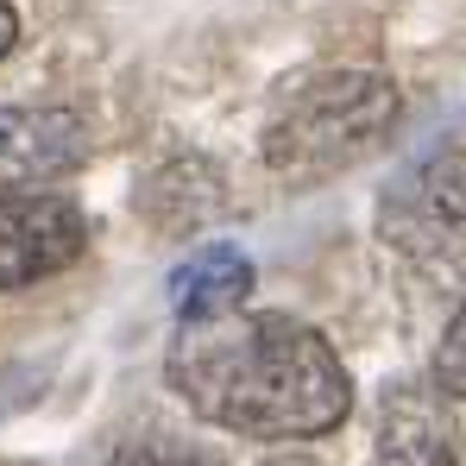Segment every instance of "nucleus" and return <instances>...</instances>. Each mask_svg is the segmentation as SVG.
I'll list each match as a JSON object with an SVG mask.
<instances>
[{"label":"nucleus","mask_w":466,"mask_h":466,"mask_svg":"<svg viewBox=\"0 0 466 466\" xmlns=\"http://www.w3.org/2000/svg\"><path fill=\"white\" fill-rule=\"evenodd\" d=\"M258 466H328V461H315V454H265Z\"/></svg>","instance_id":"9b49d317"},{"label":"nucleus","mask_w":466,"mask_h":466,"mask_svg":"<svg viewBox=\"0 0 466 466\" xmlns=\"http://www.w3.org/2000/svg\"><path fill=\"white\" fill-rule=\"evenodd\" d=\"M82 252H88V221L76 202L45 196V189L0 196V290L57 278Z\"/></svg>","instance_id":"20e7f679"},{"label":"nucleus","mask_w":466,"mask_h":466,"mask_svg":"<svg viewBox=\"0 0 466 466\" xmlns=\"http://www.w3.org/2000/svg\"><path fill=\"white\" fill-rule=\"evenodd\" d=\"M397 88L379 70H321L303 76L297 88H284V101L265 120V164L290 183L309 177H334L347 164L385 146L397 127Z\"/></svg>","instance_id":"f03ea898"},{"label":"nucleus","mask_w":466,"mask_h":466,"mask_svg":"<svg viewBox=\"0 0 466 466\" xmlns=\"http://www.w3.org/2000/svg\"><path fill=\"white\" fill-rule=\"evenodd\" d=\"M252 297V258L239 246H202L170 271V309L177 321H215V315L246 309Z\"/></svg>","instance_id":"0eeeda50"},{"label":"nucleus","mask_w":466,"mask_h":466,"mask_svg":"<svg viewBox=\"0 0 466 466\" xmlns=\"http://www.w3.org/2000/svg\"><path fill=\"white\" fill-rule=\"evenodd\" d=\"M372 466H466V435L454 422V403L416 379H397L379 390L372 422Z\"/></svg>","instance_id":"39448f33"},{"label":"nucleus","mask_w":466,"mask_h":466,"mask_svg":"<svg viewBox=\"0 0 466 466\" xmlns=\"http://www.w3.org/2000/svg\"><path fill=\"white\" fill-rule=\"evenodd\" d=\"M435 390L448 397V403H466V297L461 309H454V321L441 328V347H435Z\"/></svg>","instance_id":"6e6552de"},{"label":"nucleus","mask_w":466,"mask_h":466,"mask_svg":"<svg viewBox=\"0 0 466 466\" xmlns=\"http://www.w3.org/2000/svg\"><path fill=\"white\" fill-rule=\"evenodd\" d=\"M183 403L252 441H297L347 422L353 385L328 334L303 315L233 309L215 321H183L164 360Z\"/></svg>","instance_id":"f257e3e1"},{"label":"nucleus","mask_w":466,"mask_h":466,"mask_svg":"<svg viewBox=\"0 0 466 466\" xmlns=\"http://www.w3.org/2000/svg\"><path fill=\"white\" fill-rule=\"evenodd\" d=\"M88 133L64 107H0V196L82 170Z\"/></svg>","instance_id":"423d86ee"},{"label":"nucleus","mask_w":466,"mask_h":466,"mask_svg":"<svg viewBox=\"0 0 466 466\" xmlns=\"http://www.w3.org/2000/svg\"><path fill=\"white\" fill-rule=\"evenodd\" d=\"M379 228L410 258H441L466 239V157L441 152L416 170H403L385 189Z\"/></svg>","instance_id":"7ed1b4c3"},{"label":"nucleus","mask_w":466,"mask_h":466,"mask_svg":"<svg viewBox=\"0 0 466 466\" xmlns=\"http://www.w3.org/2000/svg\"><path fill=\"white\" fill-rule=\"evenodd\" d=\"M13 38H19V13H13V0H0V57L13 51Z\"/></svg>","instance_id":"9d476101"},{"label":"nucleus","mask_w":466,"mask_h":466,"mask_svg":"<svg viewBox=\"0 0 466 466\" xmlns=\"http://www.w3.org/2000/svg\"><path fill=\"white\" fill-rule=\"evenodd\" d=\"M120 466H202V461H189V454H164V448H139V454H127Z\"/></svg>","instance_id":"1a4fd4ad"}]
</instances>
